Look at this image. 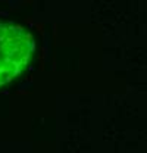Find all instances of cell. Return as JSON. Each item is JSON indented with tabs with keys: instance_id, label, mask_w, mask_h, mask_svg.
Returning a JSON list of instances; mask_svg holds the SVG:
<instances>
[{
	"instance_id": "6da1fadb",
	"label": "cell",
	"mask_w": 147,
	"mask_h": 153,
	"mask_svg": "<svg viewBox=\"0 0 147 153\" xmlns=\"http://www.w3.org/2000/svg\"><path fill=\"white\" fill-rule=\"evenodd\" d=\"M34 50L31 34L21 25L0 21V85L22 72Z\"/></svg>"
}]
</instances>
